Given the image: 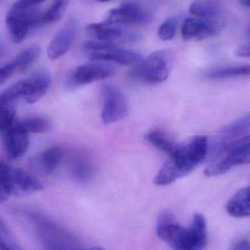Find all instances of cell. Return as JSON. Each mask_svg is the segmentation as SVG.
I'll return each instance as SVG.
<instances>
[{
  "label": "cell",
  "mask_w": 250,
  "mask_h": 250,
  "mask_svg": "<svg viewBox=\"0 0 250 250\" xmlns=\"http://www.w3.org/2000/svg\"><path fill=\"white\" fill-rule=\"evenodd\" d=\"M156 232L173 250H204L207 244V222L201 214H195L191 224L183 227L170 211H163L159 217Z\"/></svg>",
  "instance_id": "obj_1"
},
{
  "label": "cell",
  "mask_w": 250,
  "mask_h": 250,
  "mask_svg": "<svg viewBox=\"0 0 250 250\" xmlns=\"http://www.w3.org/2000/svg\"><path fill=\"white\" fill-rule=\"evenodd\" d=\"M51 82V74L48 70H38L3 91L0 94V104L11 105L19 100H23L27 104H35L46 94Z\"/></svg>",
  "instance_id": "obj_2"
},
{
  "label": "cell",
  "mask_w": 250,
  "mask_h": 250,
  "mask_svg": "<svg viewBox=\"0 0 250 250\" xmlns=\"http://www.w3.org/2000/svg\"><path fill=\"white\" fill-rule=\"evenodd\" d=\"M205 169L206 176L214 177L224 174L235 166L250 163V135H246L220 150L211 157Z\"/></svg>",
  "instance_id": "obj_3"
},
{
  "label": "cell",
  "mask_w": 250,
  "mask_h": 250,
  "mask_svg": "<svg viewBox=\"0 0 250 250\" xmlns=\"http://www.w3.org/2000/svg\"><path fill=\"white\" fill-rule=\"evenodd\" d=\"M173 55L167 50L154 51L134 66L130 73L134 80L148 84L163 83L168 77L173 64Z\"/></svg>",
  "instance_id": "obj_4"
},
{
  "label": "cell",
  "mask_w": 250,
  "mask_h": 250,
  "mask_svg": "<svg viewBox=\"0 0 250 250\" xmlns=\"http://www.w3.org/2000/svg\"><path fill=\"white\" fill-rule=\"evenodd\" d=\"M82 49L92 61L114 62L123 65L135 66L143 60L136 51L120 48L112 42L85 41Z\"/></svg>",
  "instance_id": "obj_5"
},
{
  "label": "cell",
  "mask_w": 250,
  "mask_h": 250,
  "mask_svg": "<svg viewBox=\"0 0 250 250\" xmlns=\"http://www.w3.org/2000/svg\"><path fill=\"white\" fill-rule=\"evenodd\" d=\"M208 153V138L205 135H196L187 143L179 144L170 159L185 176L205 160Z\"/></svg>",
  "instance_id": "obj_6"
},
{
  "label": "cell",
  "mask_w": 250,
  "mask_h": 250,
  "mask_svg": "<svg viewBox=\"0 0 250 250\" xmlns=\"http://www.w3.org/2000/svg\"><path fill=\"white\" fill-rule=\"evenodd\" d=\"M42 13L37 7L19 8L12 6L6 16V26L15 43L23 42L31 29L42 24Z\"/></svg>",
  "instance_id": "obj_7"
},
{
  "label": "cell",
  "mask_w": 250,
  "mask_h": 250,
  "mask_svg": "<svg viewBox=\"0 0 250 250\" xmlns=\"http://www.w3.org/2000/svg\"><path fill=\"white\" fill-rule=\"evenodd\" d=\"M3 176L10 196L25 197L44 189L42 184L30 173L4 163Z\"/></svg>",
  "instance_id": "obj_8"
},
{
  "label": "cell",
  "mask_w": 250,
  "mask_h": 250,
  "mask_svg": "<svg viewBox=\"0 0 250 250\" xmlns=\"http://www.w3.org/2000/svg\"><path fill=\"white\" fill-rule=\"evenodd\" d=\"M104 105L101 117L105 124L116 123L123 120L128 113L129 104L120 89L110 83L103 86Z\"/></svg>",
  "instance_id": "obj_9"
},
{
  "label": "cell",
  "mask_w": 250,
  "mask_h": 250,
  "mask_svg": "<svg viewBox=\"0 0 250 250\" xmlns=\"http://www.w3.org/2000/svg\"><path fill=\"white\" fill-rule=\"evenodd\" d=\"M114 73L113 66L106 62L92 61L78 66L72 71L67 79L70 86L89 84L98 81L111 77Z\"/></svg>",
  "instance_id": "obj_10"
},
{
  "label": "cell",
  "mask_w": 250,
  "mask_h": 250,
  "mask_svg": "<svg viewBox=\"0 0 250 250\" xmlns=\"http://www.w3.org/2000/svg\"><path fill=\"white\" fill-rule=\"evenodd\" d=\"M1 136L4 151L10 158H19L27 151L29 134L18 125L17 121L1 132Z\"/></svg>",
  "instance_id": "obj_11"
},
{
  "label": "cell",
  "mask_w": 250,
  "mask_h": 250,
  "mask_svg": "<svg viewBox=\"0 0 250 250\" xmlns=\"http://www.w3.org/2000/svg\"><path fill=\"white\" fill-rule=\"evenodd\" d=\"M218 26L210 19L188 18L182 23V38L186 41H201L218 33Z\"/></svg>",
  "instance_id": "obj_12"
},
{
  "label": "cell",
  "mask_w": 250,
  "mask_h": 250,
  "mask_svg": "<svg viewBox=\"0 0 250 250\" xmlns=\"http://www.w3.org/2000/svg\"><path fill=\"white\" fill-rule=\"evenodd\" d=\"M250 131V114L233 122L222 129L211 148H208L211 157L217 154L226 146L246 136Z\"/></svg>",
  "instance_id": "obj_13"
},
{
  "label": "cell",
  "mask_w": 250,
  "mask_h": 250,
  "mask_svg": "<svg viewBox=\"0 0 250 250\" xmlns=\"http://www.w3.org/2000/svg\"><path fill=\"white\" fill-rule=\"evenodd\" d=\"M146 12L135 2H126L108 13L105 22L114 25L146 23L149 20Z\"/></svg>",
  "instance_id": "obj_14"
},
{
  "label": "cell",
  "mask_w": 250,
  "mask_h": 250,
  "mask_svg": "<svg viewBox=\"0 0 250 250\" xmlns=\"http://www.w3.org/2000/svg\"><path fill=\"white\" fill-rule=\"evenodd\" d=\"M86 32L91 37L95 38V41L97 40L101 42H112V41L120 39L129 41L138 39V36L125 32L119 25L111 24L105 21L104 23H89L86 26Z\"/></svg>",
  "instance_id": "obj_15"
},
{
  "label": "cell",
  "mask_w": 250,
  "mask_h": 250,
  "mask_svg": "<svg viewBox=\"0 0 250 250\" xmlns=\"http://www.w3.org/2000/svg\"><path fill=\"white\" fill-rule=\"evenodd\" d=\"M64 152L58 146H54L42 151L32 161V166L36 167L42 174L50 175L54 173L62 160Z\"/></svg>",
  "instance_id": "obj_16"
},
{
  "label": "cell",
  "mask_w": 250,
  "mask_h": 250,
  "mask_svg": "<svg viewBox=\"0 0 250 250\" xmlns=\"http://www.w3.org/2000/svg\"><path fill=\"white\" fill-rule=\"evenodd\" d=\"M226 211L236 218L250 217V186L238 191L226 204Z\"/></svg>",
  "instance_id": "obj_17"
},
{
  "label": "cell",
  "mask_w": 250,
  "mask_h": 250,
  "mask_svg": "<svg viewBox=\"0 0 250 250\" xmlns=\"http://www.w3.org/2000/svg\"><path fill=\"white\" fill-rule=\"evenodd\" d=\"M74 33L71 29L65 28L60 30L48 45L47 54L51 60H57L64 56L71 47Z\"/></svg>",
  "instance_id": "obj_18"
},
{
  "label": "cell",
  "mask_w": 250,
  "mask_h": 250,
  "mask_svg": "<svg viewBox=\"0 0 250 250\" xmlns=\"http://www.w3.org/2000/svg\"><path fill=\"white\" fill-rule=\"evenodd\" d=\"M145 138L151 145L168 154L170 157H173L179 146L167 133L161 130L150 131Z\"/></svg>",
  "instance_id": "obj_19"
},
{
  "label": "cell",
  "mask_w": 250,
  "mask_h": 250,
  "mask_svg": "<svg viewBox=\"0 0 250 250\" xmlns=\"http://www.w3.org/2000/svg\"><path fill=\"white\" fill-rule=\"evenodd\" d=\"M221 11L220 4L213 0H195L189 7V13L201 19L218 17Z\"/></svg>",
  "instance_id": "obj_20"
},
{
  "label": "cell",
  "mask_w": 250,
  "mask_h": 250,
  "mask_svg": "<svg viewBox=\"0 0 250 250\" xmlns=\"http://www.w3.org/2000/svg\"><path fill=\"white\" fill-rule=\"evenodd\" d=\"M41 48L38 45H32L19 53L11 62L16 71L24 72L34 65L39 58Z\"/></svg>",
  "instance_id": "obj_21"
},
{
  "label": "cell",
  "mask_w": 250,
  "mask_h": 250,
  "mask_svg": "<svg viewBox=\"0 0 250 250\" xmlns=\"http://www.w3.org/2000/svg\"><path fill=\"white\" fill-rule=\"evenodd\" d=\"M182 177H184V175L178 168L174 162L170 159L165 163L156 175L154 183L158 186H166Z\"/></svg>",
  "instance_id": "obj_22"
},
{
  "label": "cell",
  "mask_w": 250,
  "mask_h": 250,
  "mask_svg": "<svg viewBox=\"0 0 250 250\" xmlns=\"http://www.w3.org/2000/svg\"><path fill=\"white\" fill-rule=\"evenodd\" d=\"M250 64L214 69L207 75L210 79H228L235 78L250 77Z\"/></svg>",
  "instance_id": "obj_23"
},
{
  "label": "cell",
  "mask_w": 250,
  "mask_h": 250,
  "mask_svg": "<svg viewBox=\"0 0 250 250\" xmlns=\"http://www.w3.org/2000/svg\"><path fill=\"white\" fill-rule=\"evenodd\" d=\"M72 173L78 180L82 182L89 180L93 173L92 162L85 155L77 156L72 166Z\"/></svg>",
  "instance_id": "obj_24"
},
{
  "label": "cell",
  "mask_w": 250,
  "mask_h": 250,
  "mask_svg": "<svg viewBox=\"0 0 250 250\" xmlns=\"http://www.w3.org/2000/svg\"><path fill=\"white\" fill-rule=\"evenodd\" d=\"M17 124L28 134L44 133L51 129V123L43 117H33L17 121Z\"/></svg>",
  "instance_id": "obj_25"
},
{
  "label": "cell",
  "mask_w": 250,
  "mask_h": 250,
  "mask_svg": "<svg viewBox=\"0 0 250 250\" xmlns=\"http://www.w3.org/2000/svg\"><path fill=\"white\" fill-rule=\"evenodd\" d=\"M70 0H54L52 5L42 13V24L55 23L62 19L65 14Z\"/></svg>",
  "instance_id": "obj_26"
},
{
  "label": "cell",
  "mask_w": 250,
  "mask_h": 250,
  "mask_svg": "<svg viewBox=\"0 0 250 250\" xmlns=\"http://www.w3.org/2000/svg\"><path fill=\"white\" fill-rule=\"evenodd\" d=\"M0 250H21L1 217H0Z\"/></svg>",
  "instance_id": "obj_27"
},
{
  "label": "cell",
  "mask_w": 250,
  "mask_h": 250,
  "mask_svg": "<svg viewBox=\"0 0 250 250\" xmlns=\"http://www.w3.org/2000/svg\"><path fill=\"white\" fill-rule=\"evenodd\" d=\"M16 122V112L11 105L0 104V134Z\"/></svg>",
  "instance_id": "obj_28"
},
{
  "label": "cell",
  "mask_w": 250,
  "mask_h": 250,
  "mask_svg": "<svg viewBox=\"0 0 250 250\" xmlns=\"http://www.w3.org/2000/svg\"><path fill=\"white\" fill-rule=\"evenodd\" d=\"M178 22L175 18H170L159 28L158 36L162 41H171L174 38L177 30Z\"/></svg>",
  "instance_id": "obj_29"
},
{
  "label": "cell",
  "mask_w": 250,
  "mask_h": 250,
  "mask_svg": "<svg viewBox=\"0 0 250 250\" xmlns=\"http://www.w3.org/2000/svg\"><path fill=\"white\" fill-rule=\"evenodd\" d=\"M14 72H16V69L12 62L0 67V86L8 79Z\"/></svg>",
  "instance_id": "obj_30"
},
{
  "label": "cell",
  "mask_w": 250,
  "mask_h": 250,
  "mask_svg": "<svg viewBox=\"0 0 250 250\" xmlns=\"http://www.w3.org/2000/svg\"><path fill=\"white\" fill-rule=\"evenodd\" d=\"M46 0H16L13 6L19 8H29L37 7V6L44 2Z\"/></svg>",
  "instance_id": "obj_31"
},
{
  "label": "cell",
  "mask_w": 250,
  "mask_h": 250,
  "mask_svg": "<svg viewBox=\"0 0 250 250\" xmlns=\"http://www.w3.org/2000/svg\"><path fill=\"white\" fill-rule=\"evenodd\" d=\"M236 56L245 58L250 57V40L238 48L236 51Z\"/></svg>",
  "instance_id": "obj_32"
},
{
  "label": "cell",
  "mask_w": 250,
  "mask_h": 250,
  "mask_svg": "<svg viewBox=\"0 0 250 250\" xmlns=\"http://www.w3.org/2000/svg\"><path fill=\"white\" fill-rule=\"evenodd\" d=\"M10 197V193H9L4 184L2 183L1 179H0V204H3V203L7 201Z\"/></svg>",
  "instance_id": "obj_33"
},
{
  "label": "cell",
  "mask_w": 250,
  "mask_h": 250,
  "mask_svg": "<svg viewBox=\"0 0 250 250\" xmlns=\"http://www.w3.org/2000/svg\"><path fill=\"white\" fill-rule=\"evenodd\" d=\"M232 250H250V244L248 240H242L238 242Z\"/></svg>",
  "instance_id": "obj_34"
},
{
  "label": "cell",
  "mask_w": 250,
  "mask_h": 250,
  "mask_svg": "<svg viewBox=\"0 0 250 250\" xmlns=\"http://www.w3.org/2000/svg\"><path fill=\"white\" fill-rule=\"evenodd\" d=\"M240 2L246 7H250V0H240Z\"/></svg>",
  "instance_id": "obj_35"
},
{
  "label": "cell",
  "mask_w": 250,
  "mask_h": 250,
  "mask_svg": "<svg viewBox=\"0 0 250 250\" xmlns=\"http://www.w3.org/2000/svg\"><path fill=\"white\" fill-rule=\"evenodd\" d=\"M104 250V249H102V248H91V249H87V250Z\"/></svg>",
  "instance_id": "obj_36"
},
{
  "label": "cell",
  "mask_w": 250,
  "mask_h": 250,
  "mask_svg": "<svg viewBox=\"0 0 250 250\" xmlns=\"http://www.w3.org/2000/svg\"><path fill=\"white\" fill-rule=\"evenodd\" d=\"M248 35L250 37V24L249 25V26H248Z\"/></svg>",
  "instance_id": "obj_37"
},
{
  "label": "cell",
  "mask_w": 250,
  "mask_h": 250,
  "mask_svg": "<svg viewBox=\"0 0 250 250\" xmlns=\"http://www.w3.org/2000/svg\"><path fill=\"white\" fill-rule=\"evenodd\" d=\"M99 1H103V2H105V1H111V0H98Z\"/></svg>",
  "instance_id": "obj_38"
}]
</instances>
